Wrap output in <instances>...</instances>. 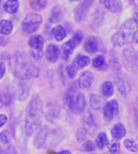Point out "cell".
<instances>
[{"mask_svg":"<svg viewBox=\"0 0 138 154\" xmlns=\"http://www.w3.org/2000/svg\"><path fill=\"white\" fill-rule=\"evenodd\" d=\"M10 68L16 78L27 80L39 75L40 70L23 54H16L10 61Z\"/></svg>","mask_w":138,"mask_h":154,"instance_id":"obj_1","label":"cell"},{"mask_svg":"<svg viewBox=\"0 0 138 154\" xmlns=\"http://www.w3.org/2000/svg\"><path fill=\"white\" fill-rule=\"evenodd\" d=\"M43 103L38 96H34L29 103L25 112V132L32 135L38 128L42 121Z\"/></svg>","mask_w":138,"mask_h":154,"instance_id":"obj_2","label":"cell"},{"mask_svg":"<svg viewBox=\"0 0 138 154\" xmlns=\"http://www.w3.org/2000/svg\"><path fill=\"white\" fill-rule=\"evenodd\" d=\"M138 33V24L133 19L126 20L112 36V44L115 46H123L133 43Z\"/></svg>","mask_w":138,"mask_h":154,"instance_id":"obj_3","label":"cell"},{"mask_svg":"<svg viewBox=\"0 0 138 154\" xmlns=\"http://www.w3.org/2000/svg\"><path fill=\"white\" fill-rule=\"evenodd\" d=\"M42 17L36 13H30L22 22V29L26 34H32L38 30L42 24Z\"/></svg>","mask_w":138,"mask_h":154,"instance_id":"obj_4","label":"cell"},{"mask_svg":"<svg viewBox=\"0 0 138 154\" xmlns=\"http://www.w3.org/2000/svg\"><path fill=\"white\" fill-rule=\"evenodd\" d=\"M29 94V85L27 80L16 78L13 85V95L19 101H25Z\"/></svg>","mask_w":138,"mask_h":154,"instance_id":"obj_5","label":"cell"},{"mask_svg":"<svg viewBox=\"0 0 138 154\" xmlns=\"http://www.w3.org/2000/svg\"><path fill=\"white\" fill-rule=\"evenodd\" d=\"M83 39V35L80 32L76 33L70 40L67 43H65L62 46V52H61V56L63 59H68L73 50L81 44V42Z\"/></svg>","mask_w":138,"mask_h":154,"instance_id":"obj_6","label":"cell"},{"mask_svg":"<svg viewBox=\"0 0 138 154\" xmlns=\"http://www.w3.org/2000/svg\"><path fill=\"white\" fill-rule=\"evenodd\" d=\"M123 55L125 60L127 68L138 74V53L134 48H127L123 51Z\"/></svg>","mask_w":138,"mask_h":154,"instance_id":"obj_7","label":"cell"},{"mask_svg":"<svg viewBox=\"0 0 138 154\" xmlns=\"http://www.w3.org/2000/svg\"><path fill=\"white\" fill-rule=\"evenodd\" d=\"M118 110H119L118 103L116 100H111L107 102L103 107L104 118L108 122L112 121L118 114Z\"/></svg>","mask_w":138,"mask_h":154,"instance_id":"obj_8","label":"cell"},{"mask_svg":"<svg viewBox=\"0 0 138 154\" xmlns=\"http://www.w3.org/2000/svg\"><path fill=\"white\" fill-rule=\"evenodd\" d=\"M95 0H82L75 10V19L77 22H81L85 19L89 10L92 7Z\"/></svg>","mask_w":138,"mask_h":154,"instance_id":"obj_9","label":"cell"},{"mask_svg":"<svg viewBox=\"0 0 138 154\" xmlns=\"http://www.w3.org/2000/svg\"><path fill=\"white\" fill-rule=\"evenodd\" d=\"M115 83L120 92V94L125 97L131 91V84L128 81V79L126 78V76L121 74V73H117L115 77Z\"/></svg>","mask_w":138,"mask_h":154,"instance_id":"obj_10","label":"cell"},{"mask_svg":"<svg viewBox=\"0 0 138 154\" xmlns=\"http://www.w3.org/2000/svg\"><path fill=\"white\" fill-rule=\"evenodd\" d=\"M29 46L34 49L33 56L35 58H41L42 50L43 48V38L41 35H34L28 41Z\"/></svg>","mask_w":138,"mask_h":154,"instance_id":"obj_11","label":"cell"},{"mask_svg":"<svg viewBox=\"0 0 138 154\" xmlns=\"http://www.w3.org/2000/svg\"><path fill=\"white\" fill-rule=\"evenodd\" d=\"M83 123H84V130L90 133V135H94L97 131L98 126L97 123L94 120L93 115L90 111L86 112L83 117Z\"/></svg>","mask_w":138,"mask_h":154,"instance_id":"obj_12","label":"cell"},{"mask_svg":"<svg viewBox=\"0 0 138 154\" xmlns=\"http://www.w3.org/2000/svg\"><path fill=\"white\" fill-rule=\"evenodd\" d=\"M86 106V99L83 94L79 93L77 95H75L74 100L72 102V104L71 106V110H72L76 113H81L84 111Z\"/></svg>","mask_w":138,"mask_h":154,"instance_id":"obj_13","label":"cell"},{"mask_svg":"<svg viewBox=\"0 0 138 154\" xmlns=\"http://www.w3.org/2000/svg\"><path fill=\"white\" fill-rule=\"evenodd\" d=\"M93 74L90 72H83L79 78V86L82 89H88L91 86L93 83Z\"/></svg>","mask_w":138,"mask_h":154,"instance_id":"obj_14","label":"cell"},{"mask_svg":"<svg viewBox=\"0 0 138 154\" xmlns=\"http://www.w3.org/2000/svg\"><path fill=\"white\" fill-rule=\"evenodd\" d=\"M60 49L55 45H49L46 48V59L51 63H55L60 57Z\"/></svg>","mask_w":138,"mask_h":154,"instance_id":"obj_15","label":"cell"},{"mask_svg":"<svg viewBox=\"0 0 138 154\" xmlns=\"http://www.w3.org/2000/svg\"><path fill=\"white\" fill-rule=\"evenodd\" d=\"M100 2L107 8L110 12H118L122 8L121 0H100Z\"/></svg>","mask_w":138,"mask_h":154,"instance_id":"obj_16","label":"cell"},{"mask_svg":"<svg viewBox=\"0 0 138 154\" xmlns=\"http://www.w3.org/2000/svg\"><path fill=\"white\" fill-rule=\"evenodd\" d=\"M48 135H49L48 129H47V128L42 129V130L38 132V134L36 135V137H35L34 145H35L37 148H42L43 146H44V144L46 143Z\"/></svg>","mask_w":138,"mask_h":154,"instance_id":"obj_17","label":"cell"},{"mask_svg":"<svg viewBox=\"0 0 138 154\" xmlns=\"http://www.w3.org/2000/svg\"><path fill=\"white\" fill-rule=\"evenodd\" d=\"M84 49L90 54L96 53L98 49V42L97 38H95L94 36L89 37L84 44Z\"/></svg>","mask_w":138,"mask_h":154,"instance_id":"obj_18","label":"cell"},{"mask_svg":"<svg viewBox=\"0 0 138 154\" xmlns=\"http://www.w3.org/2000/svg\"><path fill=\"white\" fill-rule=\"evenodd\" d=\"M125 133H126V130L122 123L116 124L111 130L112 137L116 140H120V139L124 138L125 136Z\"/></svg>","mask_w":138,"mask_h":154,"instance_id":"obj_19","label":"cell"},{"mask_svg":"<svg viewBox=\"0 0 138 154\" xmlns=\"http://www.w3.org/2000/svg\"><path fill=\"white\" fill-rule=\"evenodd\" d=\"M90 105H91L92 109H94L96 111L101 110L104 107L102 97L98 95V94H91V96H90Z\"/></svg>","mask_w":138,"mask_h":154,"instance_id":"obj_20","label":"cell"},{"mask_svg":"<svg viewBox=\"0 0 138 154\" xmlns=\"http://www.w3.org/2000/svg\"><path fill=\"white\" fill-rule=\"evenodd\" d=\"M19 8L17 0H7L4 5V10L8 14H15Z\"/></svg>","mask_w":138,"mask_h":154,"instance_id":"obj_21","label":"cell"},{"mask_svg":"<svg viewBox=\"0 0 138 154\" xmlns=\"http://www.w3.org/2000/svg\"><path fill=\"white\" fill-rule=\"evenodd\" d=\"M13 30V25L8 20H1L0 21V33L2 35H9Z\"/></svg>","mask_w":138,"mask_h":154,"instance_id":"obj_22","label":"cell"},{"mask_svg":"<svg viewBox=\"0 0 138 154\" xmlns=\"http://www.w3.org/2000/svg\"><path fill=\"white\" fill-rule=\"evenodd\" d=\"M101 94L105 97H110L114 94V86L113 84L109 81L105 82L101 86Z\"/></svg>","mask_w":138,"mask_h":154,"instance_id":"obj_23","label":"cell"},{"mask_svg":"<svg viewBox=\"0 0 138 154\" xmlns=\"http://www.w3.org/2000/svg\"><path fill=\"white\" fill-rule=\"evenodd\" d=\"M62 19V13L61 10L58 7H54L51 10V17H50V22L52 24L58 23Z\"/></svg>","mask_w":138,"mask_h":154,"instance_id":"obj_24","label":"cell"},{"mask_svg":"<svg viewBox=\"0 0 138 154\" xmlns=\"http://www.w3.org/2000/svg\"><path fill=\"white\" fill-rule=\"evenodd\" d=\"M52 34H53V35H54V37H55V39L57 41L63 40L66 37V35H67L66 30L61 26H58L54 27L53 30H52Z\"/></svg>","mask_w":138,"mask_h":154,"instance_id":"obj_25","label":"cell"},{"mask_svg":"<svg viewBox=\"0 0 138 154\" xmlns=\"http://www.w3.org/2000/svg\"><path fill=\"white\" fill-rule=\"evenodd\" d=\"M93 66L98 70H106L107 69V63H106V61H105V57L103 55H98L97 56L94 60H93V63H92Z\"/></svg>","mask_w":138,"mask_h":154,"instance_id":"obj_26","label":"cell"},{"mask_svg":"<svg viewBox=\"0 0 138 154\" xmlns=\"http://www.w3.org/2000/svg\"><path fill=\"white\" fill-rule=\"evenodd\" d=\"M47 0H30V7L34 11H39L46 7Z\"/></svg>","mask_w":138,"mask_h":154,"instance_id":"obj_27","label":"cell"},{"mask_svg":"<svg viewBox=\"0 0 138 154\" xmlns=\"http://www.w3.org/2000/svg\"><path fill=\"white\" fill-rule=\"evenodd\" d=\"M90 63V57L85 56V55L79 54V55H77V57H76V59H75V63H76V65H77L79 68H83V67L89 65Z\"/></svg>","mask_w":138,"mask_h":154,"instance_id":"obj_28","label":"cell"},{"mask_svg":"<svg viewBox=\"0 0 138 154\" xmlns=\"http://www.w3.org/2000/svg\"><path fill=\"white\" fill-rule=\"evenodd\" d=\"M107 143V137L105 132H99L96 139V145L98 149H102Z\"/></svg>","mask_w":138,"mask_h":154,"instance_id":"obj_29","label":"cell"},{"mask_svg":"<svg viewBox=\"0 0 138 154\" xmlns=\"http://www.w3.org/2000/svg\"><path fill=\"white\" fill-rule=\"evenodd\" d=\"M125 148L131 151V152H137L138 151V144L134 140H131V139H125Z\"/></svg>","mask_w":138,"mask_h":154,"instance_id":"obj_30","label":"cell"},{"mask_svg":"<svg viewBox=\"0 0 138 154\" xmlns=\"http://www.w3.org/2000/svg\"><path fill=\"white\" fill-rule=\"evenodd\" d=\"M58 116H59V110H58L57 108H53V109H51V110L49 111V112H48L46 118H47L48 121L53 122V121H54L56 118H58Z\"/></svg>","mask_w":138,"mask_h":154,"instance_id":"obj_31","label":"cell"},{"mask_svg":"<svg viewBox=\"0 0 138 154\" xmlns=\"http://www.w3.org/2000/svg\"><path fill=\"white\" fill-rule=\"evenodd\" d=\"M12 97H13V95L10 93V91L8 89H6L4 95H3V98H2L4 105H9L12 103Z\"/></svg>","mask_w":138,"mask_h":154,"instance_id":"obj_32","label":"cell"},{"mask_svg":"<svg viewBox=\"0 0 138 154\" xmlns=\"http://www.w3.org/2000/svg\"><path fill=\"white\" fill-rule=\"evenodd\" d=\"M77 73V69L74 65H69L67 67V74L70 78H74Z\"/></svg>","mask_w":138,"mask_h":154,"instance_id":"obj_33","label":"cell"},{"mask_svg":"<svg viewBox=\"0 0 138 154\" xmlns=\"http://www.w3.org/2000/svg\"><path fill=\"white\" fill-rule=\"evenodd\" d=\"M119 149H120V145H119V143H117V142H112V143L108 144V150H109L111 153L116 154V153H117V152L119 151Z\"/></svg>","mask_w":138,"mask_h":154,"instance_id":"obj_34","label":"cell"},{"mask_svg":"<svg viewBox=\"0 0 138 154\" xmlns=\"http://www.w3.org/2000/svg\"><path fill=\"white\" fill-rule=\"evenodd\" d=\"M0 154H17L16 149L13 146H8L7 148H2L0 149Z\"/></svg>","mask_w":138,"mask_h":154,"instance_id":"obj_35","label":"cell"},{"mask_svg":"<svg viewBox=\"0 0 138 154\" xmlns=\"http://www.w3.org/2000/svg\"><path fill=\"white\" fill-rule=\"evenodd\" d=\"M77 139L78 141H83L86 139V131L84 130V128H80L77 131Z\"/></svg>","mask_w":138,"mask_h":154,"instance_id":"obj_36","label":"cell"},{"mask_svg":"<svg viewBox=\"0 0 138 154\" xmlns=\"http://www.w3.org/2000/svg\"><path fill=\"white\" fill-rule=\"evenodd\" d=\"M82 149H83L84 150H86V151H93V150L95 149V146H94V144H93L92 141L88 140V141H86V142L82 145Z\"/></svg>","mask_w":138,"mask_h":154,"instance_id":"obj_37","label":"cell"},{"mask_svg":"<svg viewBox=\"0 0 138 154\" xmlns=\"http://www.w3.org/2000/svg\"><path fill=\"white\" fill-rule=\"evenodd\" d=\"M134 119H135V124L136 127L138 129V98H136V100L134 101Z\"/></svg>","mask_w":138,"mask_h":154,"instance_id":"obj_38","label":"cell"},{"mask_svg":"<svg viewBox=\"0 0 138 154\" xmlns=\"http://www.w3.org/2000/svg\"><path fill=\"white\" fill-rule=\"evenodd\" d=\"M0 142H2L3 144H7L9 142V139L5 132L0 133Z\"/></svg>","mask_w":138,"mask_h":154,"instance_id":"obj_39","label":"cell"},{"mask_svg":"<svg viewBox=\"0 0 138 154\" xmlns=\"http://www.w3.org/2000/svg\"><path fill=\"white\" fill-rule=\"evenodd\" d=\"M7 122V117L5 114H0V128L5 125Z\"/></svg>","mask_w":138,"mask_h":154,"instance_id":"obj_40","label":"cell"},{"mask_svg":"<svg viewBox=\"0 0 138 154\" xmlns=\"http://www.w3.org/2000/svg\"><path fill=\"white\" fill-rule=\"evenodd\" d=\"M5 72H6V67L4 63H0V79L5 75Z\"/></svg>","mask_w":138,"mask_h":154,"instance_id":"obj_41","label":"cell"},{"mask_svg":"<svg viewBox=\"0 0 138 154\" xmlns=\"http://www.w3.org/2000/svg\"><path fill=\"white\" fill-rule=\"evenodd\" d=\"M57 154H71V152L69 150H61V151L58 152Z\"/></svg>","mask_w":138,"mask_h":154,"instance_id":"obj_42","label":"cell"},{"mask_svg":"<svg viewBox=\"0 0 138 154\" xmlns=\"http://www.w3.org/2000/svg\"><path fill=\"white\" fill-rule=\"evenodd\" d=\"M4 106V103H3V100H2V96L0 94V108H2Z\"/></svg>","mask_w":138,"mask_h":154,"instance_id":"obj_43","label":"cell"},{"mask_svg":"<svg viewBox=\"0 0 138 154\" xmlns=\"http://www.w3.org/2000/svg\"><path fill=\"white\" fill-rule=\"evenodd\" d=\"M4 0H0V13L2 12V3H3Z\"/></svg>","mask_w":138,"mask_h":154,"instance_id":"obj_44","label":"cell"},{"mask_svg":"<svg viewBox=\"0 0 138 154\" xmlns=\"http://www.w3.org/2000/svg\"><path fill=\"white\" fill-rule=\"evenodd\" d=\"M70 1H77V0H70Z\"/></svg>","mask_w":138,"mask_h":154,"instance_id":"obj_45","label":"cell"},{"mask_svg":"<svg viewBox=\"0 0 138 154\" xmlns=\"http://www.w3.org/2000/svg\"><path fill=\"white\" fill-rule=\"evenodd\" d=\"M92 154H94V153H92Z\"/></svg>","mask_w":138,"mask_h":154,"instance_id":"obj_46","label":"cell"}]
</instances>
